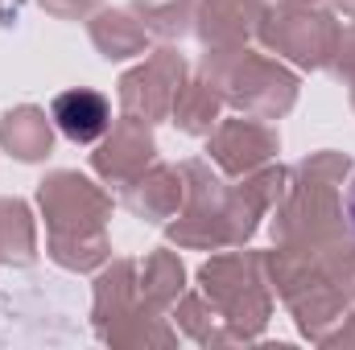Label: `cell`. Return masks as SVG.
Wrapping results in <instances>:
<instances>
[{
	"label": "cell",
	"mask_w": 355,
	"mask_h": 350,
	"mask_svg": "<svg viewBox=\"0 0 355 350\" xmlns=\"http://www.w3.org/2000/svg\"><path fill=\"white\" fill-rule=\"evenodd\" d=\"M54 124H58L75 145H91V140H99V136L107 132L112 107H107L103 95H95V91H87V87L62 91V95L54 99Z\"/></svg>",
	"instance_id": "6da1fadb"
},
{
	"label": "cell",
	"mask_w": 355,
	"mask_h": 350,
	"mask_svg": "<svg viewBox=\"0 0 355 350\" xmlns=\"http://www.w3.org/2000/svg\"><path fill=\"white\" fill-rule=\"evenodd\" d=\"M4 145H8L21 161H33V157L50 153V128H46L42 111L21 107L17 116H8V124H4Z\"/></svg>",
	"instance_id": "3957f363"
},
{
	"label": "cell",
	"mask_w": 355,
	"mask_h": 350,
	"mask_svg": "<svg viewBox=\"0 0 355 350\" xmlns=\"http://www.w3.org/2000/svg\"><path fill=\"white\" fill-rule=\"evenodd\" d=\"M268 153H272V136L252 128V124H227L215 140V157L227 169H248V165L265 161Z\"/></svg>",
	"instance_id": "7a4b0ae2"
},
{
	"label": "cell",
	"mask_w": 355,
	"mask_h": 350,
	"mask_svg": "<svg viewBox=\"0 0 355 350\" xmlns=\"http://www.w3.org/2000/svg\"><path fill=\"white\" fill-rule=\"evenodd\" d=\"M347 219H352V231H355V181H352V190H347Z\"/></svg>",
	"instance_id": "5b68a950"
},
{
	"label": "cell",
	"mask_w": 355,
	"mask_h": 350,
	"mask_svg": "<svg viewBox=\"0 0 355 350\" xmlns=\"http://www.w3.org/2000/svg\"><path fill=\"white\" fill-rule=\"evenodd\" d=\"M99 21H103V25H95V42L103 46L107 58H128V54L141 46V33L128 29V17L112 12V17H99Z\"/></svg>",
	"instance_id": "277c9868"
}]
</instances>
